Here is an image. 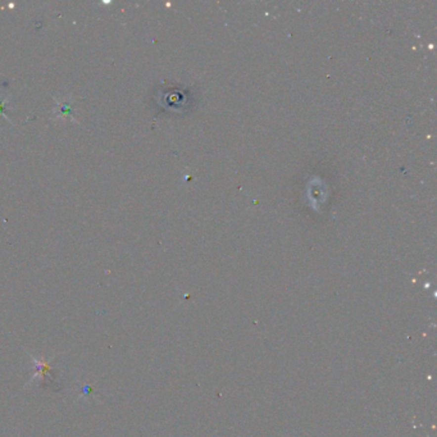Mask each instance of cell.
<instances>
[{"label":"cell","instance_id":"1","mask_svg":"<svg viewBox=\"0 0 437 437\" xmlns=\"http://www.w3.org/2000/svg\"><path fill=\"white\" fill-rule=\"evenodd\" d=\"M32 360H34L35 365H36V372H35V374H32V377H31V380H30V382L35 381L36 378H41V380H44V377L46 376V372H49L51 369L50 362H49V360H45L44 358H40V359L34 358Z\"/></svg>","mask_w":437,"mask_h":437}]
</instances>
